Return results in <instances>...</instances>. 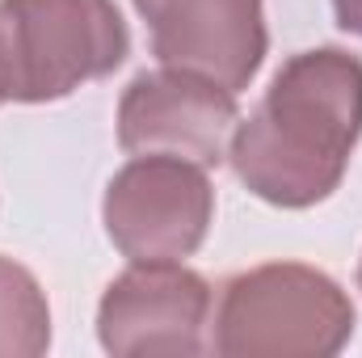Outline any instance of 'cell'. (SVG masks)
<instances>
[{"mask_svg": "<svg viewBox=\"0 0 362 358\" xmlns=\"http://www.w3.org/2000/svg\"><path fill=\"white\" fill-rule=\"evenodd\" d=\"M362 139V59L312 47L274 72L266 97L228 139V165L249 194L282 211L325 202Z\"/></svg>", "mask_w": 362, "mask_h": 358, "instance_id": "obj_1", "label": "cell"}, {"mask_svg": "<svg viewBox=\"0 0 362 358\" xmlns=\"http://www.w3.org/2000/svg\"><path fill=\"white\" fill-rule=\"evenodd\" d=\"M350 291L316 266L266 262L219 287L211 350L223 358H333L354 337Z\"/></svg>", "mask_w": 362, "mask_h": 358, "instance_id": "obj_2", "label": "cell"}, {"mask_svg": "<svg viewBox=\"0 0 362 358\" xmlns=\"http://www.w3.org/2000/svg\"><path fill=\"white\" fill-rule=\"evenodd\" d=\"M131 55L114 0H0V105H42L110 76Z\"/></svg>", "mask_w": 362, "mask_h": 358, "instance_id": "obj_3", "label": "cell"}, {"mask_svg": "<svg viewBox=\"0 0 362 358\" xmlns=\"http://www.w3.org/2000/svg\"><path fill=\"white\" fill-rule=\"evenodd\" d=\"M211 169L181 156H131L105 185L101 224L127 262H185L215 219Z\"/></svg>", "mask_w": 362, "mask_h": 358, "instance_id": "obj_4", "label": "cell"}, {"mask_svg": "<svg viewBox=\"0 0 362 358\" xmlns=\"http://www.w3.org/2000/svg\"><path fill=\"white\" fill-rule=\"evenodd\" d=\"M236 122V93L160 64L156 72H139L122 89L118 148L127 156H181L202 169H219L228 161Z\"/></svg>", "mask_w": 362, "mask_h": 358, "instance_id": "obj_5", "label": "cell"}, {"mask_svg": "<svg viewBox=\"0 0 362 358\" xmlns=\"http://www.w3.org/2000/svg\"><path fill=\"white\" fill-rule=\"evenodd\" d=\"M211 282L185 262H131L97 304L105 354H202L211 325Z\"/></svg>", "mask_w": 362, "mask_h": 358, "instance_id": "obj_6", "label": "cell"}, {"mask_svg": "<svg viewBox=\"0 0 362 358\" xmlns=\"http://www.w3.org/2000/svg\"><path fill=\"white\" fill-rule=\"evenodd\" d=\"M165 68L245 93L266 64L270 30L262 0H131Z\"/></svg>", "mask_w": 362, "mask_h": 358, "instance_id": "obj_7", "label": "cell"}, {"mask_svg": "<svg viewBox=\"0 0 362 358\" xmlns=\"http://www.w3.org/2000/svg\"><path fill=\"white\" fill-rule=\"evenodd\" d=\"M51 350V304L42 282L0 253V358H38Z\"/></svg>", "mask_w": 362, "mask_h": 358, "instance_id": "obj_8", "label": "cell"}, {"mask_svg": "<svg viewBox=\"0 0 362 358\" xmlns=\"http://www.w3.org/2000/svg\"><path fill=\"white\" fill-rule=\"evenodd\" d=\"M333 17L346 34H358L362 38V0H333Z\"/></svg>", "mask_w": 362, "mask_h": 358, "instance_id": "obj_9", "label": "cell"}, {"mask_svg": "<svg viewBox=\"0 0 362 358\" xmlns=\"http://www.w3.org/2000/svg\"><path fill=\"white\" fill-rule=\"evenodd\" d=\"M358 291H362V258H358Z\"/></svg>", "mask_w": 362, "mask_h": 358, "instance_id": "obj_10", "label": "cell"}]
</instances>
